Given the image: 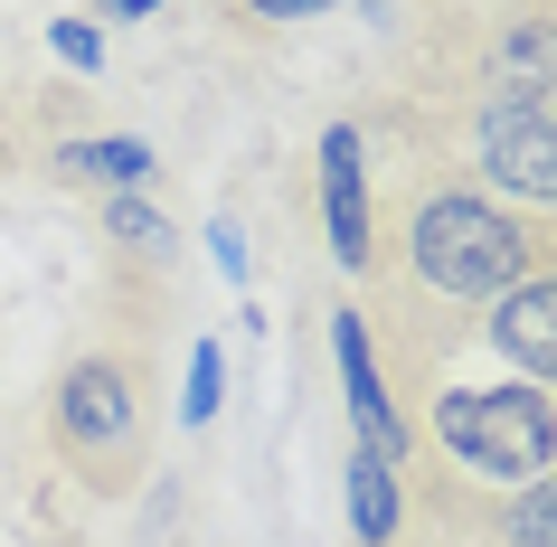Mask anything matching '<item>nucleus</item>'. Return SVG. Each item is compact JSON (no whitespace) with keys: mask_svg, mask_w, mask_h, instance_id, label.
<instances>
[{"mask_svg":"<svg viewBox=\"0 0 557 547\" xmlns=\"http://www.w3.org/2000/svg\"><path fill=\"white\" fill-rule=\"evenodd\" d=\"M407 274H416V293H444V302H500L520 274H539V246H529V227L510 208L472 199V189H416Z\"/></svg>","mask_w":557,"mask_h":547,"instance_id":"1","label":"nucleus"},{"mask_svg":"<svg viewBox=\"0 0 557 547\" xmlns=\"http://www.w3.org/2000/svg\"><path fill=\"white\" fill-rule=\"evenodd\" d=\"M425 434L492 490L557 472V397H539V387H444L425 406Z\"/></svg>","mask_w":557,"mask_h":547,"instance_id":"2","label":"nucleus"},{"mask_svg":"<svg viewBox=\"0 0 557 547\" xmlns=\"http://www.w3.org/2000/svg\"><path fill=\"white\" fill-rule=\"evenodd\" d=\"M48 434L58 453L86 472V482H123L143 462V406H133V377L114 359H76L58 377V406H48Z\"/></svg>","mask_w":557,"mask_h":547,"instance_id":"3","label":"nucleus"},{"mask_svg":"<svg viewBox=\"0 0 557 547\" xmlns=\"http://www.w3.org/2000/svg\"><path fill=\"white\" fill-rule=\"evenodd\" d=\"M472 104H510V114H557V0H500L492 20H472Z\"/></svg>","mask_w":557,"mask_h":547,"instance_id":"4","label":"nucleus"},{"mask_svg":"<svg viewBox=\"0 0 557 547\" xmlns=\"http://www.w3.org/2000/svg\"><path fill=\"white\" fill-rule=\"evenodd\" d=\"M472 171L520 208H557V114L472 104Z\"/></svg>","mask_w":557,"mask_h":547,"instance_id":"5","label":"nucleus"},{"mask_svg":"<svg viewBox=\"0 0 557 547\" xmlns=\"http://www.w3.org/2000/svg\"><path fill=\"white\" fill-rule=\"evenodd\" d=\"M331 359H341V387H350V444L407 462L416 434H407V415H397V397H387L379 349H369V321H359V312H331Z\"/></svg>","mask_w":557,"mask_h":547,"instance_id":"6","label":"nucleus"},{"mask_svg":"<svg viewBox=\"0 0 557 547\" xmlns=\"http://www.w3.org/2000/svg\"><path fill=\"white\" fill-rule=\"evenodd\" d=\"M322 217H331V256L369 274L379 264V227H369V151H359V123H331L322 133Z\"/></svg>","mask_w":557,"mask_h":547,"instance_id":"7","label":"nucleus"},{"mask_svg":"<svg viewBox=\"0 0 557 547\" xmlns=\"http://www.w3.org/2000/svg\"><path fill=\"white\" fill-rule=\"evenodd\" d=\"M492 349L529 377H557V274H520L492 302Z\"/></svg>","mask_w":557,"mask_h":547,"instance_id":"8","label":"nucleus"},{"mask_svg":"<svg viewBox=\"0 0 557 547\" xmlns=\"http://www.w3.org/2000/svg\"><path fill=\"white\" fill-rule=\"evenodd\" d=\"M341 500H350L359 547H387V538H397V462H387V453L350 444V482H341Z\"/></svg>","mask_w":557,"mask_h":547,"instance_id":"9","label":"nucleus"},{"mask_svg":"<svg viewBox=\"0 0 557 547\" xmlns=\"http://www.w3.org/2000/svg\"><path fill=\"white\" fill-rule=\"evenodd\" d=\"M492 547H557V472H539V482H520V490H500Z\"/></svg>","mask_w":557,"mask_h":547,"instance_id":"10","label":"nucleus"},{"mask_svg":"<svg viewBox=\"0 0 557 547\" xmlns=\"http://www.w3.org/2000/svg\"><path fill=\"white\" fill-rule=\"evenodd\" d=\"M58 179H86V189H143V179H151V142H58Z\"/></svg>","mask_w":557,"mask_h":547,"instance_id":"11","label":"nucleus"},{"mask_svg":"<svg viewBox=\"0 0 557 547\" xmlns=\"http://www.w3.org/2000/svg\"><path fill=\"white\" fill-rule=\"evenodd\" d=\"M104 236H114V246H133L143 264H161V256L180 246V236H171V217H161V208H151L143 189H114V199H104Z\"/></svg>","mask_w":557,"mask_h":547,"instance_id":"12","label":"nucleus"},{"mask_svg":"<svg viewBox=\"0 0 557 547\" xmlns=\"http://www.w3.org/2000/svg\"><path fill=\"white\" fill-rule=\"evenodd\" d=\"M218 406H227V359H218V340L189 349V425H218Z\"/></svg>","mask_w":557,"mask_h":547,"instance_id":"13","label":"nucleus"},{"mask_svg":"<svg viewBox=\"0 0 557 547\" xmlns=\"http://www.w3.org/2000/svg\"><path fill=\"white\" fill-rule=\"evenodd\" d=\"M48 38H58V58L76 66V76H95V66H104V38H95L86 20H58V29H48Z\"/></svg>","mask_w":557,"mask_h":547,"instance_id":"14","label":"nucleus"},{"mask_svg":"<svg viewBox=\"0 0 557 547\" xmlns=\"http://www.w3.org/2000/svg\"><path fill=\"white\" fill-rule=\"evenodd\" d=\"M208 246H218V264H227L236 284H246V246H236V217H218V227H208Z\"/></svg>","mask_w":557,"mask_h":547,"instance_id":"15","label":"nucleus"},{"mask_svg":"<svg viewBox=\"0 0 557 547\" xmlns=\"http://www.w3.org/2000/svg\"><path fill=\"white\" fill-rule=\"evenodd\" d=\"M256 20H312V10H341V0H246Z\"/></svg>","mask_w":557,"mask_h":547,"instance_id":"16","label":"nucleus"},{"mask_svg":"<svg viewBox=\"0 0 557 547\" xmlns=\"http://www.w3.org/2000/svg\"><path fill=\"white\" fill-rule=\"evenodd\" d=\"M143 10H161V0H104V20H143Z\"/></svg>","mask_w":557,"mask_h":547,"instance_id":"17","label":"nucleus"}]
</instances>
